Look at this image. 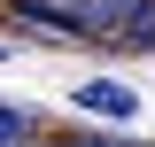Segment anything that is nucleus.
I'll return each instance as SVG.
<instances>
[{
	"label": "nucleus",
	"instance_id": "nucleus-5",
	"mask_svg": "<svg viewBox=\"0 0 155 147\" xmlns=\"http://www.w3.org/2000/svg\"><path fill=\"white\" fill-rule=\"evenodd\" d=\"M0 147H31V116L0 101Z\"/></svg>",
	"mask_w": 155,
	"mask_h": 147
},
{
	"label": "nucleus",
	"instance_id": "nucleus-2",
	"mask_svg": "<svg viewBox=\"0 0 155 147\" xmlns=\"http://www.w3.org/2000/svg\"><path fill=\"white\" fill-rule=\"evenodd\" d=\"M8 16H16V23H39L47 39H85L78 16H70V0H62V8H54V0H8Z\"/></svg>",
	"mask_w": 155,
	"mask_h": 147
},
{
	"label": "nucleus",
	"instance_id": "nucleus-4",
	"mask_svg": "<svg viewBox=\"0 0 155 147\" xmlns=\"http://www.w3.org/2000/svg\"><path fill=\"white\" fill-rule=\"evenodd\" d=\"M54 147H147V139H132V132H62Z\"/></svg>",
	"mask_w": 155,
	"mask_h": 147
},
{
	"label": "nucleus",
	"instance_id": "nucleus-1",
	"mask_svg": "<svg viewBox=\"0 0 155 147\" xmlns=\"http://www.w3.org/2000/svg\"><path fill=\"white\" fill-rule=\"evenodd\" d=\"M70 101H78L85 116H116V124H132V116H140V93L124 85V77H85Z\"/></svg>",
	"mask_w": 155,
	"mask_h": 147
},
{
	"label": "nucleus",
	"instance_id": "nucleus-3",
	"mask_svg": "<svg viewBox=\"0 0 155 147\" xmlns=\"http://www.w3.org/2000/svg\"><path fill=\"white\" fill-rule=\"evenodd\" d=\"M124 47H140V54H155V0H124V16H116V31Z\"/></svg>",
	"mask_w": 155,
	"mask_h": 147
}]
</instances>
